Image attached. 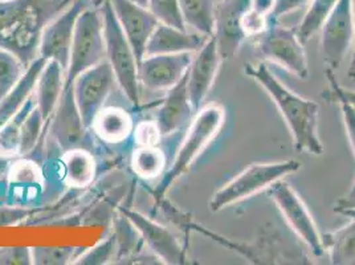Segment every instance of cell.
I'll list each match as a JSON object with an SVG mask.
<instances>
[{
    "mask_svg": "<svg viewBox=\"0 0 355 265\" xmlns=\"http://www.w3.org/2000/svg\"><path fill=\"white\" fill-rule=\"evenodd\" d=\"M67 6V0L0 1V48L15 55L28 68L39 58L45 27Z\"/></svg>",
    "mask_w": 355,
    "mask_h": 265,
    "instance_id": "6da1fadb",
    "label": "cell"
},
{
    "mask_svg": "<svg viewBox=\"0 0 355 265\" xmlns=\"http://www.w3.org/2000/svg\"><path fill=\"white\" fill-rule=\"evenodd\" d=\"M244 74L254 80L280 110L289 132L293 137L297 151H308L321 155L324 146L318 134L320 105L285 87L266 62L245 64Z\"/></svg>",
    "mask_w": 355,
    "mask_h": 265,
    "instance_id": "7a4b0ae2",
    "label": "cell"
},
{
    "mask_svg": "<svg viewBox=\"0 0 355 265\" xmlns=\"http://www.w3.org/2000/svg\"><path fill=\"white\" fill-rule=\"evenodd\" d=\"M225 121V109L219 103H209L202 108L193 117L187 132L177 151L171 167L164 171L155 194L162 196L193 161L203 153L219 134Z\"/></svg>",
    "mask_w": 355,
    "mask_h": 265,
    "instance_id": "3957f363",
    "label": "cell"
},
{
    "mask_svg": "<svg viewBox=\"0 0 355 265\" xmlns=\"http://www.w3.org/2000/svg\"><path fill=\"white\" fill-rule=\"evenodd\" d=\"M97 6H100L104 22L106 60L114 72L122 93L129 103L138 108L141 84L138 78V61L134 55L133 48L119 26L110 0H101Z\"/></svg>",
    "mask_w": 355,
    "mask_h": 265,
    "instance_id": "277c9868",
    "label": "cell"
},
{
    "mask_svg": "<svg viewBox=\"0 0 355 265\" xmlns=\"http://www.w3.org/2000/svg\"><path fill=\"white\" fill-rule=\"evenodd\" d=\"M301 163L296 160L282 162L252 163L239 176L225 183L220 190L214 194L209 208L214 212H219L227 207L247 200L253 195L266 190L276 180L296 173Z\"/></svg>",
    "mask_w": 355,
    "mask_h": 265,
    "instance_id": "5b68a950",
    "label": "cell"
},
{
    "mask_svg": "<svg viewBox=\"0 0 355 265\" xmlns=\"http://www.w3.org/2000/svg\"><path fill=\"white\" fill-rule=\"evenodd\" d=\"M104 60H106V45L103 14L100 6L92 1L80 14L76 23L65 84H73L80 74Z\"/></svg>",
    "mask_w": 355,
    "mask_h": 265,
    "instance_id": "8992f818",
    "label": "cell"
},
{
    "mask_svg": "<svg viewBox=\"0 0 355 265\" xmlns=\"http://www.w3.org/2000/svg\"><path fill=\"white\" fill-rule=\"evenodd\" d=\"M268 195L280 210L284 219L309 248L315 257L325 255L322 234L320 232L309 210L296 190L282 178L266 189Z\"/></svg>",
    "mask_w": 355,
    "mask_h": 265,
    "instance_id": "52a82bcc",
    "label": "cell"
},
{
    "mask_svg": "<svg viewBox=\"0 0 355 265\" xmlns=\"http://www.w3.org/2000/svg\"><path fill=\"white\" fill-rule=\"evenodd\" d=\"M257 51L264 59L280 65L289 74L301 80L308 78V55L296 31L282 27L273 20L266 32L257 36Z\"/></svg>",
    "mask_w": 355,
    "mask_h": 265,
    "instance_id": "ba28073f",
    "label": "cell"
},
{
    "mask_svg": "<svg viewBox=\"0 0 355 265\" xmlns=\"http://www.w3.org/2000/svg\"><path fill=\"white\" fill-rule=\"evenodd\" d=\"M321 51L327 68L336 71L346 59L355 42L352 0H338L321 27Z\"/></svg>",
    "mask_w": 355,
    "mask_h": 265,
    "instance_id": "9c48e42d",
    "label": "cell"
},
{
    "mask_svg": "<svg viewBox=\"0 0 355 265\" xmlns=\"http://www.w3.org/2000/svg\"><path fill=\"white\" fill-rule=\"evenodd\" d=\"M116 83V76L107 60L89 68L74 80V99L88 129L104 108Z\"/></svg>",
    "mask_w": 355,
    "mask_h": 265,
    "instance_id": "30bf717a",
    "label": "cell"
},
{
    "mask_svg": "<svg viewBox=\"0 0 355 265\" xmlns=\"http://www.w3.org/2000/svg\"><path fill=\"white\" fill-rule=\"evenodd\" d=\"M90 3V0H73L59 15L55 16L48 23L42 35L39 56L58 61L61 68L67 72L71 59L77 19Z\"/></svg>",
    "mask_w": 355,
    "mask_h": 265,
    "instance_id": "8fae6325",
    "label": "cell"
},
{
    "mask_svg": "<svg viewBox=\"0 0 355 265\" xmlns=\"http://www.w3.org/2000/svg\"><path fill=\"white\" fill-rule=\"evenodd\" d=\"M49 132L60 150L88 148V128L85 126L74 99L73 84H65L59 103L49 118Z\"/></svg>",
    "mask_w": 355,
    "mask_h": 265,
    "instance_id": "7c38bea8",
    "label": "cell"
},
{
    "mask_svg": "<svg viewBox=\"0 0 355 265\" xmlns=\"http://www.w3.org/2000/svg\"><path fill=\"white\" fill-rule=\"evenodd\" d=\"M193 53L145 56L138 62L139 84L148 90H168L187 74Z\"/></svg>",
    "mask_w": 355,
    "mask_h": 265,
    "instance_id": "4fadbf2b",
    "label": "cell"
},
{
    "mask_svg": "<svg viewBox=\"0 0 355 265\" xmlns=\"http://www.w3.org/2000/svg\"><path fill=\"white\" fill-rule=\"evenodd\" d=\"M222 56L214 36H209L205 45L193 53L187 72V89L193 112L198 113L207 99L222 65Z\"/></svg>",
    "mask_w": 355,
    "mask_h": 265,
    "instance_id": "5bb4252c",
    "label": "cell"
},
{
    "mask_svg": "<svg viewBox=\"0 0 355 265\" xmlns=\"http://www.w3.org/2000/svg\"><path fill=\"white\" fill-rule=\"evenodd\" d=\"M250 7V0H219L215 12L214 37L223 60L232 59L247 39L241 16Z\"/></svg>",
    "mask_w": 355,
    "mask_h": 265,
    "instance_id": "9a60e30c",
    "label": "cell"
},
{
    "mask_svg": "<svg viewBox=\"0 0 355 265\" xmlns=\"http://www.w3.org/2000/svg\"><path fill=\"white\" fill-rule=\"evenodd\" d=\"M121 212L132 223L135 231L139 232L148 248L163 264L180 265L186 263L184 250L178 243L177 237L167 228L155 221H150L145 215L128 208H121Z\"/></svg>",
    "mask_w": 355,
    "mask_h": 265,
    "instance_id": "2e32d148",
    "label": "cell"
},
{
    "mask_svg": "<svg viewBox=\"0 0 355 265\" xmlns=\"http://www.w3.org/2000/svg\"><path fill=\"white\" fill-rule=\"evenodd\" d=\"M110 3L119 19V26L139 62L145 58L148 39L159 22L148 8L137 6L129 0H110Z\"/></svg>",
    "mask_w": 355,
    "mask_h": 265,
    "instance_id": "e0dca14e",
    "label": "cell"
},
{
    "mask_svg": "<svg viewBox=\"0 0 355 265\" xmlns=\"http://www.w3.org/2000/svg\"><path fill=\"white\" fill-rule=\"evenodd\" d=\"M195 114L189 96L186 74L177 85L167 90L164 100L155 113V122L163 137H167L183 130L187 123L193 121Z\"/></svg>",
    "mask_w": 355,
    "mask_h": 265,
    "instance_id": "ac0fdd59",
    "label": "cell"
},
{
    "mask_svg": "<svg viewBox=\"0 0 355 265\" xmlns=\"http://www.w3.org/2000/svg\"><path fill=\"white\" fill-rule=\"evenodd\" d=\"M209 36L198 32H189L170 27L166 24H158L148 39L145 56L166 55V53H183L198 52Z\"/></svg>",
    "mask_w": 355,
    "mask_h": 265,
    "instance_id": "d6986e66",
    "label": "cell"
},
{
    "mask_svg": "<svg viewBox=\"0 0 355 265\" xmlns=\"http://www.w3.org/2000/svg\"><path fill=\"white\" fill-rule=\"evenodd\" d=\"M65 87V71L58 61L48 60L37 78L35 97L45 122L52 117Z\"/></svg>",
    "mask_w": 355,
    "mask_h": 265,
    "instance_id": "ffe728a7",
    "label": "cell"
},
{
    "mask_svg": "<svg viewBox=\"0 0 355 265\" xmlns=\"http://www.w3.org/2000/svg\"><path fill=\"white\" fill-rule=\"evenodd\" d=\"M134 126L129 112L117 106H104L90 129L106 144H122L133 134Z\"/></svg>",
    "mask_w": 355,
    "mask_h": 265,
    "instance_id": "44dd1931",
    "label": "cell"
},
{
    "mask_svg": "<svg viewBox=\"0 0 355 265\" xmlns=\"http://www.w3.org/2000/svg\"><path fill=\"white\" fill-rule=\"evenodd\" d=\"M48 60L39 56L35 61L31 62L30 67L26 69L20 81L16 84L14 89L0 101V126L8 122L16 113L24 106V103L30 100L31 96L35 92L37 78L42 74Z\"/></svg>",
    "mask_w": 355,
    "mask_h": 265,
    "instance_id": "7402d4cb",
    "label": "cell"
},
{
    "mask_svg": "<svg viewBox=\"0 0 355 265\" xmlns=\"http://www.w3.org/2000/svg\"><path fill=\"white\" fill-rule=\"evenodd\" d=\"M61 169L67 185L83 189L94 179L96 160L88 148H72L62 153Z\"/></svg>",
    "mask_w": 355,
    "mask_h": 265,
    "instance_id": "603a6c76",
    "label": "cell"
},
{
    "mask_svg": "<svg viewBox=\"0 0 355 265\" xmlns=\"http://www.w3.org/2000/svg\"><path fill=\"white\" fill-rule=\"evenodd\" d=\"M325 252L334 265H355V219L322 235Z\"/></svg>",
    "mask_w": 355,
    "mask_h": 265,
    "instance_id": "cb8c5ba5",
    "label": "cell"
},
{
    "mask_svg": "<svg viewBox=\"0 0 355 265\" xmlns=\"http://www.w3.org/2000/svg\"><path fill=\"white\" fill-rule=\"evenodd\" d=\"M219 0H178L187 30L212 36L215 30V12Z\"/></svg>",
    "mask_w": 355,
    "mask_h": 265,
    "instance_id": "d4e9b609",
    "label": "cell"
},
{
    "mask_svg": "<svg viewBox=\"0 0 355 265\" xmlns=\"http://www.w3.org/2000/svg\"><path fill=\"white\" fill-rule=\"evenodd\" d=\"M37 106L35 92L31 96L30 100L24 103V106L16 113L14 117L3 126H0V157L11 158L17 157L19 145H20V134L21 125L24 119L30 116L31 112Z\"/></svg>",
    "mask_w": 355,
    "mask_h": 265,
    "instance_id": "484cf974",
    "label": "cell"
},
{
    "mask_svg": "<svg viewBox=\"0 0 355 265\" xmlns=\"http://www.w3.org/2000/svg\"><path fill=\"white\" fill-rule=\"evenodd\" d=\"M167 157L159 146H135L132 154V169L138 177L153 179L164 174Z\"/></svg>",
    "mask_w": 355,
    "mask_h": 265,
    "instance_id": "4316f807",
    "label": "cell"
},
{
    "mask_svg": "<svg viewBox=\"0 0 355 265\" xmlns=\"http://www.w3.org/2000/svg\"><path fill=\"white\" fill-rule=\"evenodd\" d=\"M338 0H311L309 8L297 27V35L305 44L311 37L321 30L324 22L334 10Z\"/></svg>",
    "mask_w": 355,
    "mask_h": 265,
    "instance_id": "83f0119b",
    "label": "cell"
},
{
    "mask_svg": "<svg viewBox=\"0 0 355 265\" xmlns=\"http://www.w3.org/2000/svg\"><path fill=\"white\" fill-rule=\"evenodd\" d=\"M7 183L21 191H30V189L42 187L43 174L40 166L26 157L17 160L8 170Z\"/></svg>",
    "mask_w": 355,
    "mask_h": 265,
    "instance_id": "f1b7e54d",
    "label": "cell"
},
{
    "mask_svg": "<svg viewBox=\"0 0 355 265\" xmlns=\"http://www.w3.org/2000/svg\"><path fill=\"white\" fill-rule=\"evenodd\" d=\"M26 69L15 55L0 48V101L20 81Z\"/></svg>",
    "mask_w": 355,
    "mask_h": 265,
    "instance_id": "f546056e",
    "label": "cell"
},
{
    "mask_svg": "<svg viewBox=\"0 0 355 265\" xmlns=\"http://www.w3.org/2000/svg\"><path fill=\"white\" fill-rule=\"evenodd\" d=\"M84 252L74 247H35L31 248L32 264L65 265L74 263Z\"/></svg>",
    "mask_w": 355,
    "mask_h": 265,
    "instance_id": "4dcf8cb0",
    "label": "cell"
},
{
    "mask_svg": "<svg viewBox=\"0 0 355 265\" xmlns=\"http://www.w3.org/2000/svg\"><path fill=\"white\" fill-rule=\"evenodd\" d=\"M45 121L39 108L36 106L30 113V116L24 119L21 125V134H20V145L17 157H27L39 145L42 130L44 126Z\"/></svg>",
    "mask_w": 355,
    "mask_h": 265,
    "instance_id": "1f68e13d",
    "label": "cell"
},
{
    "mask_svg": "<svg viewBox=\"0 0 355 265\" xmlns=\"http://www.w3.org/2000/svg\"><path fill=\"white\" fill-rule=\"evenodd\" d=\"M326 77L329 80V84L333 89V94L337 100V103H340V113H342V118H343V125H345V130L347 134V139L349 144L353 150L355 158V105L350 103L342 93V87L340 83L336 78L334 71L327 68L325 71Z\"/></svg>",
    "mask_w": 355,
    "mask_h": 265,
    "instance_id": "d6a6232c",
    "label": "cell"
},
{
    "mask_svg": "<svg viewBox=\"0 0 355 265\" xmlns=\"http://www.w3.org/2000/svg\"><path fill=\"white\" fill-rule=\"evenodd\" d=\"M148 8L161 24L187 31L178 0H148Z\"/></svg>",
    "mask_w": 355,
    "mask_h": 265,
    "instance_id": "836d02e7",
    "label": "cell"
},
{
    "mask_svg": "<svg viewBox=\"0 0 355 265\" xmlns=\"http://www.w3.org/2000/svg\"><path fill=\"white\" fill-rule=\"evenodd\" d=\"M162 137L155 119L141 121L134 126L133 139L135 146H158Z\"/></svg>",
    "mask_w": 355,
    "mask_h": 265,
    "instance_id": "e575fe53",
    "label": "cell"
},
{
    "mask_svg": "<svg viewBox=\"0 0 355 265\" xmlns=\"http://www.w3.org/2000/svg\"><path fill=\"white\" fill-rule=\"evenodd\" d=\"M114 246H116V236L109 237L107 240L100 243L94 248L83 252L77 259V262H74V264H105L112 257L114 252Z\"/></svg>",
    "mask_w": 355,
    "mask_h": 265,
    "instance_id": "d590c367",
    "label": "cell"
},
{
    "mask_svg": "<svg viewBox=\"0 0 355 265\" xmlns=\"http://www.w3.org/2000/svg\"><path fill=\"white\" fill-rule=\"evenodd\" d=\"M269 17L254 12L250 7L241 16V27L247 37H257L269 27Z\"/></svg>",
    "mask_w": 355,
    "mask_h": 265,
    "instance_id": "8d00e7d4",
    "label": "cell"
},
{
    "mask_svg": "<svg viewBox=\"0 0 355 265\" xmlns=\"http://www.w3.org/2000/svg\"><path fill=\"white\" fill-rule=\"evenodd\" d=\"M0 264H32L31 250L17 247L0 250Z\"/></svg>",
    "mask_w": 355,
    "mask_h": 265,
    "instance_id": "74e56055",
    "label": "cell"
},
{
    "mask_svg": "<svg viewBox=\"0 0 355 265\" xmlns=\"http://www.w3.org/2000/svg\"><path fill=\"white\" fill-rule=\"evenodd\" d=\"M311 1V0H276V6L270 17L273 20H277L282 16L292 14L297 10L302 8L304 6H308Z\"/></svg>",
    "mask_w": 355,
    "mask_h": 265,
    "instance_id": "f35d334b",
    "label": "cell"
},
{
    "mask_svg": "<svg viewBox=\"0 0 355 265\" xmlns=\"http://www.w3.org/2000/svg\"><path fill=\"white\" fill-rule=\"evenodd\" d=\"M28 211L23 208H0V225L14 224L17 221L23 219Z\"/></svg>",
    "mask_w": 355,
    "mask_h": 265,
    "instance_id": "ab89813d",
    "label": "cell"
},
{
    "mask_svg": "<svg viewBox=\"0 0 355 265\" xmlns=\"http://www.w3.org/2000/svg\"><path fill=\"white\" fill-rule=\"evenodd\" d=\"M276 6V0H250V8L260 15L270 17Z\"/></svg>",
    "mask_w": 355,
    "mask_h": 265,
    "instance_id": "60d3db41",
    "label": "cell"
},
{
    "mask_svg": "<svg viewBox=\"0 0 355 265\" xmlns=\"http://www.w3.org/2000/svg\"><path fill=\"white\" fill-rule=\"evenodd\" d=\"M353 203H355V182L353 187H352V190L347 194V196L338 200V203L336 206H350Z\"/></svg>",
    "mask_w": 355,
    "mask_h": 265,
    "instance_id": "b9f144b4",
    "label": "cell"
},
{
    "mask_svg": "<svg viewBox=\"0 0 355 265\" xmlns=\"http://www.w3.org/2000/svg\"><path fill=\"white\" fill-rule=\"evenodd\" d=\"M336 212H338L343 216H347L350 219H355V207H338L336 206L334 208Z\"/></svg>",
    "mask_w": 355,
    "mask_h": 265,
    "instance_id": "7bdbcfd3",
    "label": "cell"
},
{
    "mask_svg": "<svg viewBox=\"0 0 355 265\" xmlns=\"http://www.w3.org/2000/svg\"><path fill=\"white\" fill-rule=\"evenodd\" d=\"M342 93H343V96L350 101V103H353L355 105V92L354 90H349V89L342 88Z\"/></svg>",
    "mask_w": 355,
    "mask_h": 265,
    "instance_id": "ee69618b",
    "label": "cell"
},
{
    "mask_svg": "<svg viewBox=\"0 0 355 265\" xmlns=\"http://www.w3.org/2000/svg\"><path fill=\"white\" fill-rule=\"evenodd\" d=\"M352 6H353V15H354L355 23V0H352ZM355 71V42L354 49H353V56H352V62H350V71L349 72H354Z\"/></svg>",
    "mask_w": 355,
    "mask_h": 265,
    "instance_id": "f6af8a7d",
    "label": "cell"
},
{
    "mask_svg": "<svg viewBox=\"0 0 355 265\" xmlns=\"http://www.w3.org/2000/svg\"><path fill=\"white\" fill-rule=\"evenodd\" d=\"M129 1H132V3L137 4V6L145 7V8H148V0H129Z\"/></svg>",
    "mask_w": 355,
    "mask_h": 265,
    "instance_id": "bcb514c9",
    "label": "cell"
},
{
    "mask_svg": "<svg viewBox=\"0 0 355 265\" xmlns=\"http://www.w3.org/2000/svg\"><path fill=\"white\" fill-rule=\"evenodd\" d=\"M349 77H350L352 80H355V71L354 72H349Z\"/></svg>",
    "mask_w": 355,
    "mask_h": 265,
    "instance_id": "7dc6e473",
    "label": "cell"
},
{
    "mask_svg": "<svg viewBox=\"0 0 355 265\" xmlns=\"http://www.w3.org/2000/svg\"><path fill=\"white\" fill-rule=\"evenodd\" d=\"M100 1H101V0H94V1H93V3H94V4H98V3H100Z\"/></svg>",
    "mask_w": 355,
    "mask_h": 265,
    "instance_id": "c3c4849f",
    "label": "cell"
},
{
    "mask_svg": "<svg viewBox=\"0 0 355 265\" xmlns=\"http://www.w3.org/2000/svg\"><path fill=\"white\" fill-rule=\"evenodd\" d=\"M73 0H67V4H71Z\"/></svg>",
    "mask_w": 355,
    "mask_h": 265,
    "instance_id": "681fc988",
    "label": "cell"
},
{
    "mask_svg": "<svg viewBox=\"0 0 355 265\" xmlns=\"http://www.w3.org/2000/svg\"><path fill=\"white\" fill-rule=\"evenodd\" d=\"M338 207H355V203H353V205H350V206H338Z\"/></svg>",
    "mask_w": 355,
    "mask_h": 265,
    "instance_id": "f907efd6",
    "label": "cell"
},
{
    "mask_svg": "<svg viewBox=\"0 0 355 265\" xmlns=\"http://www.w3.org/2000/svg\"><path fill=\"white\" fill-rule=\"evenodd\" d=\"M0 1H3V0H0Z\"/></svg>",
    "mask_w": 355,
    "mask_h": 265,
    "instance_id": "816d5d0a",
    "label": "cell"
}]
</instances>
